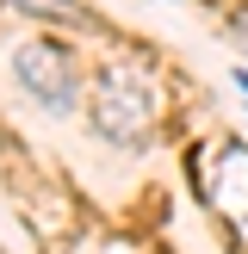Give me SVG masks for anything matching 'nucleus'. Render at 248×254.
Returning <instances> with one entry per match:
<instances>
[{"label":"nucleus","instance_id":"1","mask_svg":"<svg viewBox=\"0 0 248 254\" xmlns=\"http://www.w3.org/2000/svg\"><path fill=\"white\" fill-rule=\"evenodd\" d=\"M93 118H99V130L118 136V143H143L149 124H155V93L143 87V74H136V68H106Z\"/></svg>","mask_w":248,"mask_h":254},{"label":"nucleus","instance_id":"2","mask_svg":"<svg viewBox=\"0 0 248 254\" xmlns=\"http://www.w3.org/2000/svg\"><path fill=\"white\" fill-rule=\"evenodd\" d=\"M12 68H19V81L31 87L50 112H68L74 106V62H68V50H56V44H25L19 56H12Z\"/></svg>","mask_w":248,"mask_h":254},{"label":"nucleus","instance_id":"3","mask_svg":"<svg viewBox=\"0 0 248 254\" xmlns=\"http://www.w3.org/2000/svg\"><path fill=\"white\" fill-rule=\"evenodd\" d=\"M242 99H248V74H242Z\"/></svg>","mask_w":248,"mask_h":254},{"label":"nucleus","instance_id":"4","mask_svg":"<svg viewBox=\"0 0 248 254\" xmlns=\"http://www.w3.org/2000/svg\"><path fill=\"white\" fill-rule=\"evenodd\" d=\"M242 37H248V12H242Z\"/></svg>","mask_w":248,"mask_h":254}]
</instances>
